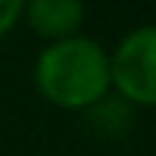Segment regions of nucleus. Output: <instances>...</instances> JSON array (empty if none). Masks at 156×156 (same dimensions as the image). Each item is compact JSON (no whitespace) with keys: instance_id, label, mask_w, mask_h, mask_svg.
<instances>
[{"instance_id":"1","label":"nucleus","mask_w":156,"mask_h":156,"mask_svg":"<svg viewBox=\"0 0 156 156\" xmlns=\"http://www.w3.org/2000/svg\"><path fill=\"white\" fill-rule=\"evenodd\" d=\"M37 86L40 92L67 110L95 107L110 89V61L107 52L89 37L55 40L37 58Z\"/></svg>"},{"instance_id":"2","label":"nucleus","mask_w":156,"mask_h":156,"mask_svg":"<svg viewBox=\"0 0 156 156\" xmlns=\"http://www.w3.org/2000/svg\"><path fill=\"white\" fill-rule=\"evenodd\" d=\"M153 55H156V31L138 28L132 31L113 52L110 61V83L119 89L122 98L132 104L150 107L156 101V73H153Z\"/></svg>"},{"instance_id":"3","label":"nucleus","mask_w":156,"mask_h":156,"mask_svg":"<svg viewBox=\"0 0 156 156\" xmlns=\"http://www.w3.org/2000/svg\"><path fill=\"white\" fill-rule=\"evenodd\" d=\"M22 16L37 34L52 40H67L83 22V6L76 0H34V3H25Z\"/></svg>"},{"instance_id":"4","label":"nucleus","mask_w":156,"mask_h":156,"mask_svg":"<svg viewBox=\"0 0 156 156\" xmlns=\"http://www.w3.org/2000/svg\"><path fill=\"white\" fill-rule=\"evenodd\" d=\"M22 9H25L22 0H0V34H6L22 19Z\"/></svg>"}]
</instances>
